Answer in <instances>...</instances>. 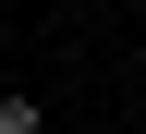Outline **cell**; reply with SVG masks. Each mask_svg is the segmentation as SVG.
<instances>
[{
  "label": "cell",
  "mask_w": 146,
  "mask_h": 134,
  "mask_svg": "<svg viewBox=\"0 0 146 134\" xmlns=\"http://www.w3.org/2000/svg\"><path fill=\"white\" fill-rule=\"evenodd\" d=\"M0 134H49V110H36L25 85H0Z\"/></svg>",
  "instance_id": "1"
},
{
  "label": "cell",
  "mask_w": 146,
  "mask_h": 134,
  "mask_svg": "<svg viewBox=\"0 0 146 134\" xmlns=\"http://www.w3.org/2000/svg\"><path fill=\"white\" fill-rule=\"evenodd\" d=\"M0 12H12V0H0Z\"/></svg>",
  "instance_id": "2"
}]
</instances>
